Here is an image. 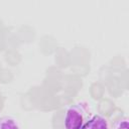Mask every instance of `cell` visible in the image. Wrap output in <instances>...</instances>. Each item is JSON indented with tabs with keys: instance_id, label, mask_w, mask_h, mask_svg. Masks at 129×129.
<instances>
[{
	"instance_id": "cell-2",
	"label": "cell",
	"mask_w": 129,
	"mask_h": 129,
	"mask_svg": "<svg viewBox=\"0 0 129 129\" xmlns=\"http://www.w3.org/2000/svg\"><path fill=\"white\" fill-rule=\"evenodd\" d=\"M82 129H109V124L105 117L96 114L87 121Z\"/></svg>"
},
{
	"instance_id": "cell-1",
	"label": "cell",
	"mask_w": 129,
	"mask_h": 129,
	"mask_svg": "<svg viewBox=\"0 0 129 129\" xmlns=\"http://www.w3.org/2000/svg\"><path fill=\"white\" fill-rule=\"evenodd\" d=\"M89 108L84 103H76L71 105L64 114V129H82V127L92 117L89 116Z\"/></svg>"
},
{
	"instance_id": "cell-3",
	"label": "cell",
	"mask_w": 129,
	"mask_h": 129,
	"mask_svg": "<svg viewBox=\"0 0 129 129\" xmlns=\"http://www.w3.org/2000/svg\"><path fill=\"white\" fill-rule=\"evenodd\" d=\"M0 129H21L19 122L10 116L0 118Z\"/></svg>"
},
{
	"instance_id": "cell-4",
	"label": "cell",
	"mask_w": 129,
	"mask_h": 129,
	"mask_svg": "<svg viewBox=\"0 0 129 129\" xmlns=\"http://www.w3.org/2000/svg\"><path fill=\"white\" fill-rule=\"evenodd\" d=\"M113 129H128V119L127 118H122L118 120L115 124Z\"/></svg>"
}]
</instances>
